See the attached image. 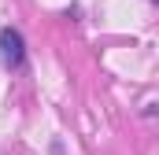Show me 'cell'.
<instances>
[{
    "instance_id": "1",
    "label": "cell",
    "mask_w": 159,
    "mask_h": 155,
    "mask_svg": "<svg viewBox=\"0 0 159 155\" xmlns=\"http://www.w3.org/2000/svg\"><path fill=\"white\" fill-rule=\"evenodd\" d=\"M0 59H4V67H7V70H19V67L26 63V44H22V33H19V30H11V26H4V30H0Z\"/></svg>"
},
{
    "instance_id": "2",
    "label": "cell",
    "mask_w": 159,
    "mask_h": 155,
    "mask_svg": "<svg viewBox=\"0 0 159 155\" xmlns=\"http://www.w3.org/2000/svg\"><path fill=\"white\" fill-rule=\"evenodd\" d=\"M152 4H159V0H152Z\"/></svg>"
}]
</instances>
